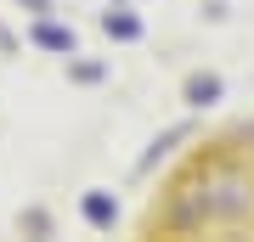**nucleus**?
Here are the masks:
<instances>
[{
	"label": "nucleus",
	"instance_id": "1",
	"mask_svg": "<svg viewBox=\"0 0 254 242\" xmlns=\"http://www.w3.org/2000/svg\"><path fill=\"white\" fill-rule=\"evenodd\" d=\"M187 220H254V180L237 169H220L198 186L187 203Z\"/></svg>",
	"mask_w": 254,
	"mask_h": 242
},
{
	"label": "nucleus",
	"instance_id": "2",
	"mask_svg": "<svg viewBox=\"0 0 254 242\" xmlns=\"http://www.w3.org/2000/svg\"><path fill=\"white\" fill-rule=\"evenodd\" d=\"M85 214H91V225H113V214H119V203L108 197V192H91V197H85Z\"/></svg>",
	"mask_w": 254,
	"mask_h": 242
},
{
	"label": "nucleus",
	"instance_id": "3",
	"mask_svg": "<svg viewBox=\"0 0 254 242\" xmlns=\"http://www.w3.org/2000/svg\"><path fill=\"white\" fill-rule=\"evenodd\" d=\"M215 96H220V79H215V73H198V79L187 85V101H198V107H203V101H215Z\"/></svg>",
	"mask_w": 254,
	"mask_h": 242
},
{
	"label": "nucleus",
	"instance_id": "4",
	"mask_svg": "<svg viewBox=\"0 0 254 242\" xmlns=\"http://www.w3.org/2000/svg\"><path fill=\"white\" fill-rule=\"evenodd\" d=\"M108 28H113L119 40H136V34H141V23H136V17H108Z\"/></svg>",
	"mask_w": 254,
	"mask_h": 242
}]
</instances>
